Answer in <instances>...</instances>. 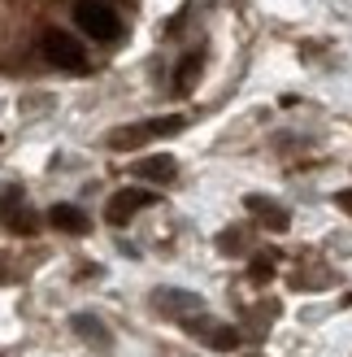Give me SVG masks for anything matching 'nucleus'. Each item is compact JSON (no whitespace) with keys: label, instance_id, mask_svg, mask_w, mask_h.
Returning <instances> with one entry per match:
<instances>
[{"label":"nucleus","instance_id":"15","mask_svg":"<svg viewBox=\"0 0 352 357\" xmlns=\"http://www.w3.org/2000/svg\"><path fill=\"white\" fill-rule=\"evenodd\" d=\"M243 244H248V236H243V231H222V236H218V248H222V253H243Z\"/></svg>","mask_w":352,"mask_h":357},{"label":"nucleus","instance_id":"11","mask_svg":"<svg viewBox=\"0 0 352 357\" xmlns=\"http://www.w3.org/2000/svg\"><path fill=\"white\" fill-rule=\"evenodd\" d=\"M70 327H74L83 340H92L96 349H109V344H113V335L104 331V323H100L96 314H74V318H70Z\"/></svg>","mask_w":352,"mask_h":357},{"label":"nucleus","instance_id":"2","mask_svg":"<svg viewBox=\"0 0 352 357\" xmlns=\"http://www.w3.org/2000/svg\"><path fill=\"white\" fill-rule=\"evenodd\" d=\"M40 52H44L48 66L70 70V75H83V70H87V52H83V44L74 40V35L57 31V26H48V31L40 35Z\"/></svg>","mask_w":352,"mask_h":357},{"label":"nucleus","instance_id":"8","mask_svg":"<svg viewBox=\"0 0 352 357\" xmlns=\"http://www.w3.org/2000/svg\"><path fill=\"white\" fill-rule=\"evenodd\" d=\"M243 209H248V213H253V218L266 227V231H287V227H291V213L278 205V201H270V196H261V192L243 196Z\"/></svg>","mask_w":352,"mask_h":357},{"label":"nucleus","instance_id":"9","mask_svg":"<svg viewBox=\"0 0 352 357\" xmlns=\"http://www.w3.org/2000/svg\"><path fill=\"white\" fill-rule=\"evenodd\" d=\"M131 170H135V178H148V183H174V178H179V162H174L170 153H161V157H139Z\"/></svg>","mask_w":352,"mask_h":357},{"label":"nucleus","instance_id":"1","mask_svg":"<svg viewBox=\"0 0 352 357\" xmlns=\"http://www.w3.org/2000/svg\"><path fill=\"white\" fill-rule=\"evenodd\" d=\"M183 127H187V118H183V114H166V118H148V122H131V127L109 131V149H118V153H127V149H144L148 139H157V135H179Z\"/></svg>","mask_w":352,"mask_h":357},{"label":"nucleus","instance_id":"14","mask_svg":"<svg viewBox=\"0 0 352 357\" xmlns=\"http://www.w3.org/2000/svg\"><path fill=\"white\" fill-rule=\"evenodd\" d=\"M274 318H278V305H274V301H270V305H253V314H248V335H266Z\"/></svg>","mask_w":352,"mask_h":357},{"label":"nucleus","instance_id":"5","mask_svg":"<svg viewBox=\"0 0 352 357\" xmlns=\"http://www.w3.org/2000/svg\"><path fill=\"white\" fill-rule=\"evenodd\" d=\"M152 310L174 318V323H187V318L205 314V301L196 292H183V288H157L152 292Z\"/></svg>","mask_w":352,"mask_h":357},{"label":"nucleus","instance_id":"13","mask_svg":"<svg viewBox=\"0 0 352 357\" xmlns=\"http://www.w3.org/2000/svg\"><path fill=\"white\" fill-rule=\"evenodd\" d=\"M274 261H278L274 248H270V253H257V257L248 261V279H253V283H270V279H274Z\"/></svg>","mask_w":352,"mask_h":357},{"label":"nucleus","instance_id":"3","mask_svg":"<svg viewBox=\"0 0 352 357\" xmlns=\"http://www.w3.org/2000/svg\"><path fill=\"white\" fill-rule=\"evenodd\" d=\"M74 22H79L83 35H92V40H100V44H113L122 35V17L104 5V0H79V5H74Z\"/></svg>","mask_w":352,"mask_h":357},{"label":"nucleus","instance_id":"17","mask_svg":"<svg viewBox=\"0 0 352 357\" xmlns=\"http://www.w3.org/2000/svg\"><path fill=\"white\" fill-rule=\"evenodd\" d=\"M253 357H257V353H253Z\"/></svg>","mask_w":352,"mask_h":357},{"label":"nucleus","instance_id":"10","mask_svg":"<svg viewBox=\"0 0 352 357\" xmlns=\"http://www.w3.org/2000/svg\"><path fill=\"white\" fill-rule=\"evenodd\" d=\"M48 222L65 231V236H83V231H92V222H87V213L79 205H52L48 209Z\"/></svg>","mask_w":352,"mask_h":357},{"label":"nucleus","instance_id":"12","mask_svg":"<svg viewBox=\"0 0 352 357\" xmlns=\"http://www.w3.org/2000/svg\"><path fill=\"white\" fill-rule=\"evenodd\" d=\"M200 70H205V57L200 52H187V57L179 61V75H174V92H191L200 79Z\"/></svg>","mask_w":352,"mask_h":357},{"label":"nucleus","instance_id":"4","mask_svg":"<svg viewBox=\"0 0 352 357\" xmlns=\"http://www.w3.org/2000/svg\"><path fill=\"white\" fill-rule=\"evenodd\" d=\"M0 227H9L13 236H35V231H40V213L26 205L22 188H5V192H0Z\"/></svg>","mask_w":352,"mask_h":357},{"label":"nucleus","instance_id":"7","mask_svg":"<svg viewBox=\"0 0 352 357\" xmlns=\"http://www.w3.org/2000/svg\"><path fill=\"white\" fill-rule=\"evenodd\" d=\"M157 205V192H144V188H122L109 196V205H104V218H109V227H127L139 209Z\"/></svg>","mask_w":352,"mask_h":357},{"label":"nucleus","instance_id":"6","mask_svg":"<svg viewBox=\"0 0 352 357\" xmlns=\"http://www.w3.org/2000/svg\"><path fill=\"white\" fill-rule=\"evenodd\" d=\"M191 335H200V340L214 349V353H235L239 349V327H231V323H214V318H205V314H196V318H187L183 323Z\"/></svg>","mask_w":352,"mask_h":357},{"label":"nucleus","instance_id":"16","mask_svg":"<svg viewBox=\"0 0 352 357\" xmlns=\"http://www.w3.org/2000/svg\"><path fill=\"white\" fill-rule=\"evenodd\" d=\"M335 205L348 213V218H352V188H344V192H335Z\"/></svg>","mask_w":352,"mask_h":357}]
</instances>
